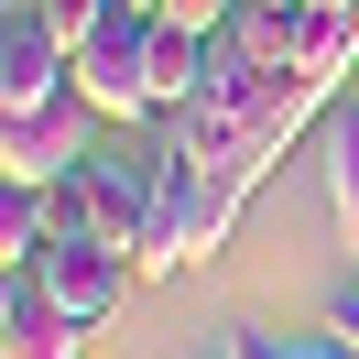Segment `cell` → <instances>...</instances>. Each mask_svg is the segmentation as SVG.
<instances>
[{"instance_id": "1", "label": "cell", "mask_w": 359, "mask_h": 359, "mask_svg": "<svg viewBox=\"0 0 359 359\" xmlns=\"http://www.w3.org/2000/svg\"><path fill=\"white\" fill-rule=\"evenodd\" d=\"M76 98L98 120H163V98H153V11L120 0L109 22L76 44Z\"/></svg>"}, {"instance_id": "9", "label": "cell", "mask_w": 359, "mask_h": 359, "mask_svg": "<svg viewBox=\"0 0 359 359\" xmlns=\"http://www.w3.org/2000/svg\"><path fill=\"white\" fill-rule=\"evenodd\" d=\"M22 11H33V22H44L55 44L76 55V44H88V33H98V22H109V11H120V0H22Z\"/></svg>"}, {"instance_id": "5", "label": "cell", "mask_w": 359, "mask_h": 359, "mask_svg": "<svg viewBox=\"0 0 359 359\" xmlns=\"http://www.w3.org/2000/svg\"><path fill=\"white\" fill-rule=\"evenodd\" d=\"M0 359H88V327H76L33 272H11V283H0Z\"/></svg>"}, {"instance_id": "8", "label": "cell", "mask_w": 359, "mask_h": 359, "mask_svg": "<svg viewBox=\"0 0 359 359\" xmlns=\"http://www.w3.org/2000/svg\"><path fill=\"white\" fill-rule=\"evenodd\" d=\"M229 359H359V348H348L337 327H240Z\"/></svg>"}, {"instance_id": "4", "label": "cell", "mask_w": 359, "mask_h": 359, "mask_svg": "<svg viewBox=\"0 0 359 359\" xmlns=\"http://www.w3.org/2000/svg\"><path fill=\"white\" fill-rule=\"evenodd\" d=\"M66 88H76V55L33 22L22 0H0V120L44 109V98H66Z\"/></svg>"}, {"instance_id": "11", "label": "cell", "mask_w": 359, "mask_h": 359, "mask_svg": "<svg viewBox=\"0 0 359 359\" xmlns=\"http://www.w3.org/2000/svg\"><path fill=\"white\" fill-rule=\"evenodd\" d=\"M294 11H337V0H294Z\"/></svg>"}, {"instance_id": "6", "label": "cell", "mask_w": 359, "mask_h": 359, "mask_svg": "<svg viewBox=\"0 0 359 359\" xmlns=\"http://www.w3.org/2000/svg\"><path fill=\"white\" fill-rule=\"evenodd\" d=\"M327 218H337V240L359 250V98L327 109Z\"/></svg>"}, {"instance_id": "7", "label": "cell", "mask_w": 359, "mask_h": 359, "mask_svg": "<svg viewBox=\"0 0 359 359\" xmlns=\"http://www.w3.org/2000/svg\"><path fill=\"white\" fill-rule=\"evenodd\" d=\"M196 76H207V33H185V22L153 11V98H163V120L196 98Z\"/></svg>"}, {"instance_id": "3", "label": "cell", "mask_w": 359, "mask_h": 359, "mask_svg": "<svg viewBox=\"0 0 359 359\" xmlns=\"http://www.w3.org/2000/svg\"><path fill=\"white\" fill-rule=\"evenodd\" d=\"M33 283H44L55 305L76 316V327H109L120 294L142 283V262H131V250H109V240H55L44 262H33Z\"/></svg>"}, {"instance_id": "2", "label": "cell", "mask_w": 359, "mask_h": 359, "mask_svg": "<svg viewBox=\"0 0 359 359\" xmlns=\"http://www.w3.org/2000/svg\"><path fill=\"white\" fill-rule=\"evenodd\" d=\"M88 163H98V109L76 88L44 98V109H22V120H0V175L11 185H66Z\"/></svg>"}, {"instance_id": "10", "label": "cell", "mask_w": 359, "mask_h": 359, "mask_svg": "<svg viewBox=\"0 0 359 359\" xmlns=\"http://www.w3.org/2000/svg\"><path fill=\"white\" fill-rule=\"evenodd\" d=\"M327 327H337V337L359 348V283H337V294H327Z\"/></svg>"}]
</instances>
